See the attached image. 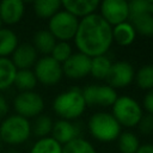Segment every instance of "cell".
<instances>
[{
  "mask_svg": "<svg viewBox=\"0 0 153 153\" xmlns=\"http://www.w3.org/2000/svg\"><path fill=\"white\" fill-rule=\"evenodd\" d=\"M91 57L81 53H73L63 63L62 73L69 79H82L90 74Z\"/></svg>",
  "mask_w": 153,
  "mask_h": 153,
  "instance_id": "obj_11",
  "label": "cell"
},
{
  "mask_svg": "<svg viewBox=\"0 0 153 153\" xmlns=\"http://www.w3.org/2000/svg\"><path fill=\"white\" fill-rule=\"evenodd\" d=\"M11 61L13 62L17 71L19 69H31L38 60V53L31 43H20L11 55Z\"/></svg>",
  "mask_w": 153,
  "mask_h": 153,
  "instance_id": "obj_13",
  "label": "cell"
},
{
  "mask_svg": "<svg viewBox=\"0 0 153 153\" xmlns=\"http://www.w3.org/2000/svg\"><path fill=\"white\" fill-rule=\"evenodd\" d=\"M53 120L47 115H39L35 118L33 123L31 124V133H33L38 139L49 136L53 129Z\"/></svg>",
  "mask_w": 153,
  "mask_h": 153,
  "instance_id": "obj_26",
  "label": "cell"
},
{
  "mask_svg": "<svg viewBox=\"0 0 153 153\" xmlns=\"http://www.w3.org/2000/svg\"><path fill=\"white\" fill-rule=\"evenodd\" d=\"M143 108L149 115H153V88L147 91L143 98Z\"/></svg>",
  "mask_w": 153,
  "mask_h": 153,
  "instance_id": "obj_33",
  "label": "cell"
},
{
  "mask_svg": "<svg viewBox=\"0 0 153 153\" xmlns=\"http://www.w3.org/2000/svg\"><path fill=\"white\" fill-rule=\"evenodd\" d=\"M86 109V103L80 88L73 87L59 93L53 100V110L60 120L73 121L80 117Z\"/></svg>",
  "mask_w": 153,
  "mask_h": 153,
  "instance_id": "obj_2",
  "label": "cell"
},
{
  "mask_svg": "<svg viewBox=\"0 0 153 153\" xmlns=\"http://www.w3.org/2000/svg\"><path fill=\"white\" fill-rule=\"evenodd\" d=\"M111 65H112V62H111L110 59L106 57L105 55H100V56L92 57V59H91L90 74H91L93 78L98 79V80L106 79Z\"/></svg>",
  "mask_w": 153,
  "mask_h": 153,
  "instance_id": "obj_23",
  "label": "cell"
},
{
  "mask_svg": "<svg viewBox=\"0 0 153 153\" xmlns=\"http://www.w3.org/2000/svg\"><path fill=\"white\" fill-rule=\"evenodd\" d=\"M136 85L141 90H152L153 88V65H143L135 73Z\"/></svg>",
  "mask_w": 153,
  "mask_h": 153,
  "instance_id": "obj_29",
  "label": "cell"
},
{
  "mask_svg": "<svg viewBox=\"0 0 153 153\" xmlns=\"http://www.w3.org/2000/svg\"><path fill=\"white\" fill-rule=\"evenodd\" d=\"M31 122L19 115H8L0 123V137L4 145L19 146L31 136Z\"/></svg>",
  "mask_w": 153,
  "mask_h": 153,
  "instance_id": "obj_3",
  "label": "cell"
},
{
  "mask_svg": "<svg viewBox=\"0 0 153 153\" xmlns=\"http://www.w3.org/2000/svg\"><path fill=\"white\" fill-rule=\"evenodd\" d=\"M99 6L98 0H63L61 1V7L73 14L75 18H85L90 14L96 13Z\"/></svg>",
  "mask_w": 153,
  "mask_h": 153,
  "instance_id": "obj_15",
  "label": "cell"
},
{
  "mask_svg": "<svg viewBox=\"0 0 153 153\" xmlns=\"http://www.w3.org/2000/svg\"><path fill=\"white\" fill-rule=\"evenodd\" d=\"M56 42L57 41L48 30H38L35 32L31 44L35 47L37 53H41L43 54V56H47V55H50Z\"/></svg>",
  "mask_w": 153,
  "mask_h": 153,
  "instance_id": "obj_18",
  "label": "cell"
},
{
  "mask_svg": "<svg viewBox=\"0 0 153 153\" xmlns=\"http://www.w3.org/2000/svg\"><path fill=\"white\" fill-rule=\"evenodd\" d=\"M139 130L143 135H148L153 131V115H142L140 122L137 123Z\"/></svg>",
  "mask_w": 153,
  "mask_h": 153,
  "instance_id": "obj_32",
  "label": "cell"
},
{
  "mask_svg": "<svg viewBox=\"0 0 153 153\" xmlns=\"http://www.w3.org/2000/svg\"><path fill=\"white\" fill-rule=\"evenodd\" d=\"M2 27V23H1V19H0V29Z\"/></svg>",
  "mask_w": 153,
  "mask_h": 153,
  "instance_id": "obj_37",
  "label": "cell"
},
{
  "mask_svg": "<svg viewBox=\"0 0 153 153\" xmlns=\"http://www.w3.org/2000/svg\"><path fill=\"white\" fill-rule=\"evenodd\" d=\"M79 19L65 10H60L48 22V31L57 42H68L74 38Z\"/></svg>",
  "mask_w": 153,
  "mask_h": 153,
  "instance_id": "obj_6",
  "label": "cell"
},
{
  "mask_svg": "<svg viewBox=\"0 0 153 153\" xmlns=\"http://www.w3.org/2000/svg\"><path fill=\"white\" fill-rule=\"evenodd\" d=\"M29 153H62V145L51 136L38 139L30 148Z\"/></svg>",
  "mask_w": 153,
  "mask_h": 153,
  "instance_id": "obj_25",
  "label": "cell"
},
{
  "mask_svg": "<svg viewBox=\"0 0 153 153\" xmlns=\"http://www.w3.org/2000/svg\"><path fill=\"white\" fill-rule=\"evenodd\" d=\"M136 153H153V145H151V143L140 145Z\"/></svg>",
  "mask_w": 153,
  "mask_h": 153,
  "instance_id": "obj_35",
  "label": "cell"
},
{
  "mask_svg": "<svg viewBox=\"0 0 153 153\" xmlns=\"http://www.w3.org/2000/svg\"><path fill=\"white\" fill-rule=\"evenodd\" d=\"M136 37V31L128 22L112 26V41L122 47L130 45Z\"/></svg>",
  "mask_w": 153,
  "mask_h": 153,
  "instance_id": "obj_17",
  "label": "cell"
},
{
  "mask_svg": "<svg viewBox=\"0 0 153 153\" xmlns=\"http://www.w3.org/2000/svg\"><path fill=\"white\" fill-rule=\"evenodd\" d=\"M25 5L20 0H2L0 2V19L2 25H14L22 20Z\"/></svg>",
  "mask_w": 153,
  "mask_h": 153,
  "instance_id": "obj_14",
  "label": "cell"
},
{
  "mask_svg": "<svg viewBox=\"0 0 153 153\" xmlns=\"http://www.w3.org/2000/svg\"><path fill=\"white\" fill-rule=\"evenodd\" d=\"M13 85H16L20 92L33 91L37 85V79L31 69H19L17 71Z\"/></svg>",
  "mask_w": 153,
  "mask_h": 153,
  "instance_id": "obj_24",
  "label": "cell"
},
{
  "mask_svg": "<svg viewBox=\"0 0 153 153\" xmlns=\"http://www.w3.org/2000/svg\"><path fill=\"white\" fill-rule=\"evenodd\" d=\"M134 68L129 62L117 61L111 65L106 76V81L112 88H122L130 85L134 80Z\"/></svg>",
  "mask_w": 153,
  "mask_h": 153,
  "instance_id": "obj_12",
  "label": "cell"
},
{
  "mask_svg": "<svg viewBox=\"0 0 153 153\" xmlns=\"http://www.w3.org/2000/svg\"><path fill=\"white\" fill-rule=\"evenodd\" d=\"M131 19V25L136 33L143 36H153V14L142 13L129 17Z\"/></svg>",
  "mask_w": 153,
  "mask_h": 153,
  "instance_id": "obj_22",
  "label": "cell"
},
{
  "mask_svg": "<svg viewBox=\"0 0 153 153\" xmlns=\"http://www.w3.org/2000/svg\"><path fill=\"white\" fill-rule=\"evenodd\" d=\"M62 153H97V151L86 139L76 137L62 146Z\"/></svg>",
  "mask_w": 153,
  "mask_h": 153,
  "instance_id": "obj_27",
  "label": "cell"
},
{
  "mask_svg": "<svg viewBox=\"0 0 153 153\" xmlns=\"http://www.w3.org/2000/svg\"><path fill=\"white\" fill-rule=\"evenodd\" d=\"M82 96L86 105L112 106L117 99V92L109 85H88L82 90Z\"/></svg>",
  "mask_w": 153,
  "mask_h": 153,
  "instance_id": "obj_10",
  "label": "cell"
},
{
  "mask_svg": "<svg viewBox=\"0 0 153 153\" xmlns=\"http://www.w3.org/2000/svg\"><path fill=\"white\" fill-rule=\"evenodd\" d=\"M73 39L79 53L91 59L105 55L114 42L112 26L99 13H93L79 19L78 30Z\"/></svg>",
  "mask_w": 153,
  "mask_h": 153,
  "instance_id": "obj_1",
  "label": "cell"
},
{
  "mask_svg": "<svg viewBox=\"0 0 153 153\" xmlns=\"http://www.w3.org/2000/svg\"><path fill=\"white\" fill-rule=\"evenodd\" d=\"M19 41L17 33L10 27L0 29V57H8L18 47Z\"/></svg>",
  "mask_w": 153,
  "mask_h": 153,
  "instance_id": "obj_19",
  "label": "cell"
},
{
  "mask_svg": "<svg viewBox=\"0 0 153 153\" xmlns=\"http://www.w3.org/2000/svg\"><path fill=\"white\" fill-rule=\"evenodd\" d=\"M129 5V17L142 14V13H149L153 14V1L148 0H133L128 2Z\"/></svg>",
  "mask_w": 153,
  "mask_h": 153,
  "instance_id": "obj_31",
  "label": "cell"
},
{
  "mask_svg": "<svg viewBox=\"0 0 153 153\" xmlns=\"http://www.w3.org/2000/svg\"><path fill=\"white\" fill-rule=\"evenodd\" d=\"M13 109L16 115L26 120L36 118L44 109V99L36 91L19 92L13 99Z\"/></svg>",
  "mask_w": 153,
  "mask_h": 153,
  "instance_id": "obj_7",
  "label": "cell"
},
{
  "mask_svg": "<svg viewBox=\"0 0 153 153\" xmlns=\"http://www.w3.org/2000/svg\"><path fill=\"white\" fill-rule=\"evenodd\" d=\"M32 72L37 79V82L45 86L56 85L63 76L62 65L55 61L50 55L39 57L36 61Z\"/></svg>",
  "mask_w": 153,
  "mask_h": 153,
  "instance_id": "obj_8",
  "label": "cell"
},
{
  "mask_svg": "<svg viewBox=\"0 0 153 153\" xmlns=\"http://www.w3.org/2000/svg\"><path fill=\"white\" fill-rule=\"evenodd\" d=\"M88 131L98 141L111 142L121 134V126L109 112H96L88 118Z\"/></svg>",
  "mask_w": 153,
  "mask_h": 153,
  "instance_id": "obj_4",
  "label": "cell"
},
{
  "mask_svg": "<svg viewBox=\"0 0 153 153\" xmlns=\"http://www.w3.org/2000/svg\"><path fill=\"white\" fill-rule=\"evenodd\" d=\"M17 68L10 57H0V93L14 84Z\"/></svg>",
  "mask_w": 153,
  "mask_h": 153,
  "instance_id": "obj_20",
  "label": "cell"
},
{
  "mask_svg": "<svg viewBox=\"0 0 153 153\" xmlns=\"http://www.w3.org/2000/svg\"><path fill=\"white\" fill-rule=\"evenodd\" d=\"M118 140V149L121 153H136L140 147V141L137 136L131 131L121 133L117 137Z\"/></svg>",
  "mask_w": 153,
  "mask_h": 153,
  "instance_id": "obj_28",
  "label": "cell"
},
{
  "mask_svg": "<svg viewBox=\"0 0 153 153\" xmlns=\"http://www.w3.org/2000/svg\"><path fill=\"white\" fill-rule=\"evenodd\" d=\"M2 147H4V142H2V140H1V137H0V152H1Z\"/></svg>",
  "mask_w": 153,
  "mask_h": 153,
  "instance_id": "obj_36",
  "label": "cell"
},
{
  "mask_svg": "<svg viewBox=\"0 0 153 153\" xmlns=\"http://www.w3.org/2000/svg\"><path fill=\"white\" fill-rule=\"evenodd\" d=\"M33 12L42 19H50L61 10V1L59 0H37L32 5Z\"/></svg>",
  "mask_w": 153,
  "mask_h": 153,
  "instance_id": "obj_21",
  "label": "cell"
},
{
  "mask_svg": "<svg viewBox=\"0 0 153 153\" xmlns=\"http://www.w3.org/2000/svg\"><path fill=\"white\" fill-rule=\"evenodd\" d=\"M115 120L120 126L126 128L136 127L140 122L143 112L141 105L129 96L117 97L115 103L112 104V114Z\"/></svg>",
  "mask_w": 153,
  "mask_h": 153,
  "instance_id": "obj_5",
  "label": "cell"
},
{
  "mask_svg": "<svg viewBox=\"0 0 153 153\" xmlns=\"http://www.w3.org/2000/svg\"><path fill=\"white\" fill-rule=\"evenodd\" d=\"M72 47L68 42H56L55 47L53 48L51 53H50V56L57 61L59 63H63L71 55H72Z\"/></svg>",
  "mask_w": 153,
  "mask_h": 153,
  "instance_id": "obj_30",
  "label": "cell"
},
{
  "mask_svg": "<svg viewBox=\"0 0 153 153\" xmlns=\"http://www.w3.org/2000/svg\"><path fill=\"white\" fill-rule=\"evenodd\" d=\"M8 109H10V105H8V102L6 100V98L0 93V118H5L7 112H8Z\"/></svg>",
  "mask_w": 153,
  "mask_h": 153,
  "instance_id": "obj_34",
  "label": "cell"
},
{
  "mask_svg": "<svg viewBox=\"0 0 153 153\" xmlns=\"http://www.w3.org/2000/svg\"><path fill=\"white\" fill-rule=\"evenodd\" d=\"M100 17L111 26L129 19V5L124 0H104L99 2Z\"/></svg>",
  "mask_w": 153,
  "mask_h": 153,
  "instance_id": "obj_9",
  "label": "cell"
},
{
  "mask_svg": "<svg viewBox=\"0 0 153 153\" xmlns=\"http://www.w3.org/2000/svg\"><path fill=\"white\" fill-rule=\"evenodd\" d=\"M79 128L72 122L66 120H59L54 122L51 129V137L55 139L62 146L69 141L79 137Z\"/></svg>",
  "mask_w": 153,
  "mask_h": 153,
  "instance_id": "obj_16",
  "label": "cell"
}]
</instances>
